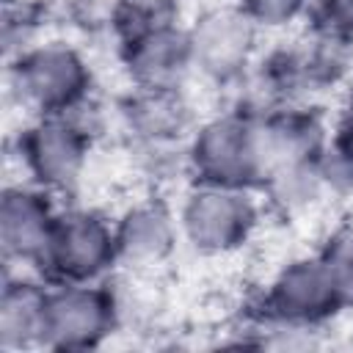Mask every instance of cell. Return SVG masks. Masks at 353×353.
Here are the masks:
<instances>
[{"instance_id": "obj_1", "label": "cell", "mask_w": 353, "mask_h": 353, "mask_svg": "<svg viewBox=\"0 0 353 353\" xmlns=\"http://www.w3.org/2000/svg\"><path fill=\"white\" fill-rule=\"evenodd\" d=\"M80 63L66 50H39L22 58L17 66L19 94L47 110L72 105V99L80 94Z\"/></svg>"}, {"instance_id": "obj_6", "label": "cell", "mask_w": 353, "mask_h": 353, "mask_svg": "<svg viewBox=\"0 0 353 353\" xmlns=\"http://www.w3.org/2000/svg\"><path fill=\"white\" fill-rule=\"evenodd\" d=\"M199 160L210 179L234 182L251 171V163L256 160V146L248 141L245 130L234 124H215L201 138Z\"/></svg>"}, {"instance_id": "obj_3", "label": "cell", "mask_w": 353, "mask_h": 353, "mask_svg": "<svg viewBox=\"0 0 353 353\" xmlns=\"http://www.w3.org/2000/svg\"><path fill=\"white\" fill-rule=\"evenodd\" d=\"M3 243L14 256H44L47 243L55 229V218L47 210V201L19 188H8L3 199Z\"/></svg>"}, {"instance_id": "obj_9", "label": "cell", "mask_w": 353, "mask_h": 353, "mask_svg": "<svg viewBox=\"0 0 353 353\" xmlns=\"http://www.w3.org/2000/svg\"><path fill=\"white\" fill-rule=\"evenodd\" d=\"M248 6L256 17H262L268 22H276V19L290 17L301 6V0H248Z\"/></svg>"}, {"instance_id": "obj_4", "label": "cell", "mask_w": 353, "mask_h": 353, "mask_svg": "<svg viewBox=\"0 0 353 353\" xmlns=\"http://www.w3.org/2000/svg\"><path fill=\"white\" fill-rule=\"evenodd\" d=\"M19 152L30 174L47 185H63L74 179L80 165V138L63 121H44L30 130L25 143H19Z\"/></svg>"}, {"instance_id": "obj_7", "label": "cell", "mask_w": 353, "mask_h": 353, "mask_svg": "<svg viewBox=\"0 0 353 353\" xmlns=\"http://www.w3.org/2000/svg\"><path fill=\"white\" fill-rule=\"evenodd\" d=\"M207 22L210 25H204L201 39H196V52L204 58L210 69H226L232 66V61L240 58L243 52L240 44H245V30L234 17H212Z\"/></svg>"}, {"instance_id": "obj_8", "label": "cell", "mask_w": 353, "mask_h": 353, "mask_svg": "<svg viewBox=\"0 0 353 353\" xmlns=\"http://www.w3.org/2000/svg\"><path fill=\"white\" fill-rule=\"evenodd\" d=\"M130 221H132V229L124 237V245H130L132 254L154 256L160 248H165V223H163L165 218L163 215L143 210V212L130 215Z\"/></svg>"}, {"instance_id": "obj_5", "label": "cell", "mask_w": 353, "mask_h": 353, "mask_svg": "<svg viewBox=\"0 0 353 353\" xmlns=\"http://www.w3.org/2000/svg\"><path fill=\"white\" fill-rule=\"evenodd\" d=\"M248 207L240 201V196L226 190H210L196 196L193 207L188 210V226L196 240L204 245H229V240L245 229Z\"/></svg>"}, {"instance_id": "obj_2", "label": "cell", "mask_w": 353, "mask_h": 353, "mask_svg": "<svg viewBox=\"0 0 353 353\" xmlns=\"http://www.w3.org/2000/svg\"><path fill=\"white\" fill-rule=\"evenodd\" d=\"M113 251L110 232L91 215H69L55 221L52 237L41 259L55 262L63 273L85 276L94 273Z\"/></svg>"}]
</instances>
